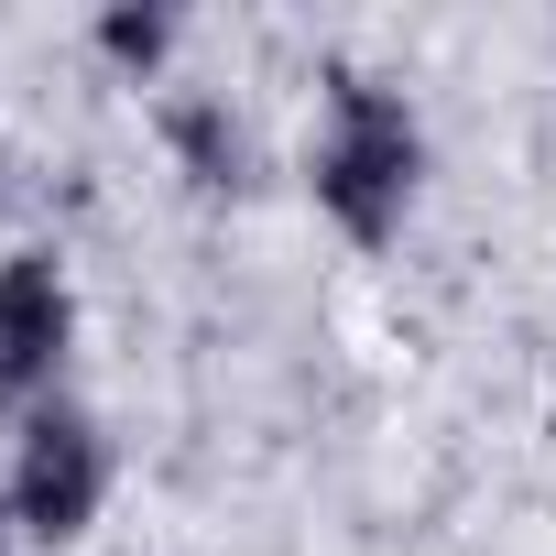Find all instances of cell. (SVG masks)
<instances>
[{
	"instance_id": "6da1fadb",
	"label": "cell",
	"mask_w": 556,
	"mask_h": 556,
	"mask_svg": "<svg viewBox=\"0 0 556 556\" xmlns=\"http://www.w3.org/2000/svg\"><path fill=\"white\" fill-rule=\"evenodd\" d=\"M306 197L350 251H393L415 197H426V110L393 77L339 66L328 110H317V142H306Z\"/></svg>"
},
{
	"instance_id": "5b68a950",
	"label": "cell",
	"mask_w": 556,
	"mask_h": 556,
	"mask_svg": "<svg viewBox=\"0 0 556 556\" xmlns=\"http://www.w3.org/2000/svg\"><path fill=\"white\" fill-rule=\"evenodd\" d=\"M175 12H153V0H121V12H99V55L121 66V77H153L164 55H175Z\"/></svg>"
},
{
	"instance_id": "3957f363",
	"label": "cell",
	"mask_w": 556,
	"mask_h": 556,
	"mask_svg": "<svg viewBox=\"0 0 556 556\" xmlns=\"http://www.w3.org/2000/svg\"><path fill=\"white\" fill-rule=\"evenodd\" d=\"M77 361V285L55 251H0V404L34 415L66 393Z\"/></svg>"
},
{
	"instance_id": "8992f818",
	"label": "cell",
	"mask_w": 556,
	"mask_h": 556,
	"mask_svg": "<svg viewBox=\"0 0 556 556\" xmlns=\"http://www.w3.org/2000/svg\"><path fill=\"white\" fill-rule=\"evenodd\" d=\"M0 556H12V502H0Z\"/></svg>"
},
{
	"instance_id": "7a4b0ae2",
	"label": "cell",
	"mask_w": 556,
	"mask_h": 556,
	"mask_svg": "<svg viewBox=\"0 0 556 556\" xmlns=\"http://www.w3.org/2000/svg\"><path fill=\"white\" fill-rule=\"evenodd\" d=\"M0 502H12V534L34 545H77L99 513H110V426L55 393L12 426V469H0Z\"/></svg>"
},
{
	"instance_id": "277c9868",
	"label": "cell",
	"mask_w": 556,
	"mask_h": 556,
	"mask_svg": "<svg viewBox=\"0 0 556 556\" xmlns=\"http://www.w3.org/2000/svg\"><path fill=\"white\" fill-rule=\"evenodd\" d=\"M164 142H175L186 186H207V197H240V186H251V131H240L218 99H175V110H164Z\"/></svg>"
}]
</instances>
